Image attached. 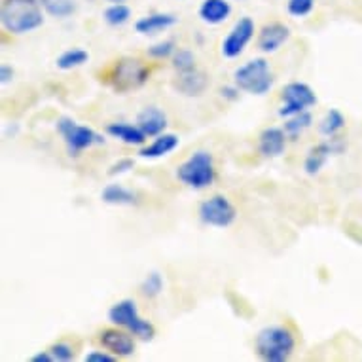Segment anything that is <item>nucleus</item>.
<instances>
[{
	"mask_svg": "<svg viewBox=\"0 0 362 362\" xmlns=\"http://www.w3.org/2000/svg\"><path fill=\"white\" fill-rule=\"evenodd\" d=\"M33 362H52L55 361L54 355H52V351H42V353H36L33 358H30Z\"/></svg>",
	"mask_w": 362,
	"mask_h": 362,
	"instance_id": "nucleus-36",
	"label": "nucleus"
},
{
	"mask_svg": "<svg viewBox=\"0 0 362 362\" xmlns=\"http://www.w3.org/2000/svg\"><path fill=\"white\" fill-rule=\"evenodd\" d=\"M13 78V69L10 65H2L0 66V82L8 83L12 82Z\"/></svg>",
	"mask_w": 362,
	"mask_h": 362,
	"instance_id": "nucleus-35",
	"label": "nucleus"
},
{
	"mask_svg": "<svg viewBox=\"0 0 362 362\" xmlns=\"http://www.w3.org/2000/svg\"><path fill=\"white\" fill-rule=\"evenodd\" d=\"M175 42L173 40H163L160 44H154V46H150L148 48V55L150 57H154V59H167V57H171L175 55Z\"/></svg>",
	"mask_w": 362,
	"mask_h": 362,
	"instance_id": "nucleus-30",
	"label": "nucleus"
},
{
	"mask_svg": "<svg viewBox=\"0 0 362 362\" xmlns=\"http://www.w3.org/2000/svg\"><path fill=\"white\" fill-rule=\"evenodd\" d=\"M137 125L146 137H158L167 127V116L158 107H146L137 116Z\"/></svg>",
	"mask_w": 362,
	"mask_h": 362,
	"instance_id": "nucleus-16",
	"label": "nucleus"
},
{
	"mask_svg": "<svg viewBox=\"0 0 362 362\" xmlns=\"http://www.w3.org/2000/svg\"><path fill=\"white\" fill-rule=\"evenodd\" d=\"M313 124V118H311V114L305 110V112H300L296 116H291V118H286L285 122V131L288 137H298L300 133L308 129L309 125Z\"/></svg>",
	"mask_w": 362,
	"mask_h": 362,
	"instance_id": "nucleus-24",
	"label": "nucleus"
},
{
	"mask_svg": "<svg viewBox=\"0 0 362 362\" xmlns=\"http://www.w3.org/2000/svg\"><path fill=\"white\" fill-rule=\"evenodd\" d=\"M232 13V4L228 0H203L199 6V18L209 25L224 23Z\"/></svg>",
	"mask_w": 362,
	"mask_h": 362,
	"instance_id": "nucleus-17",
	"label": "nucleus"
},
{
	"mask_svg": "<svg viewBox=\"0 0 362 362\" xmlns=\"http://www.w3.org/2000/svg\"><path fill=\"white\" fill-rule=\"evenodd\" d=\"M49 351H52V355H54L55 361L59 362H69L74 358V351H72V347L69 344H63V341L52 345Z\"/></svg>",
	"mask_w": 362,
	"mask_h": 362,
	"instance_id": "nucleus-31",
	"label": "nucleus"
},
{
	"mask_svg": "<svg viewBox=\"0 0 362 362\" xmlns=\"http://www.w3.org/2000/svg\"><path fill=\"white\" fill-rule=\"evenodd\" d=\"M118 356H114L112 353H103V351H91L83 356L86 362H114Z\"/></svg>",
	"mask_w": 362,
	"mask_h": 362,
	"instance_id": "nucleus-33",
	"label": "nucleus"
},
{
	"mask_svg": "<svg viewBox=\"0 0 362 362\" xmlns=\"http://www.w3.org/2000/svg\"><path fill=\"white\" fill-rule=\"evenodd\" d=\"M89 59V54L86 49H80V48H72V49H66L63 54L57 57V66H59L61 71H71V69H76V66H82L83 63H88Z\"/></svg>",
	"mask_w": 362,
	"mask_h": 362,
	"instance_id": "nucleus-23",
	"label": "nucleus"
},
{
	"mask_svg": "<svg viewBox=\"0 0 362 362\" xmlns=\"http://www.w3.org/2000/svg\"><path fill=\"white\" fill-rule=\"evenodd\" d=\"M57 131H59V135L65 141L71 156H80L86 148H91L95 144L105 143V139L97 131H93L88 125L76 124L74 119L66 118V116L57 119Z\"/></svg>",
	"mask_w": 362,
	"mask_h": 362,
	"instance_id": "nucleus-6",
	"label": "nucleus"
},
{
	"mask_svg": "<svg viewBox=\"0 0 362 362\" xmlns=\"http://www.w3.org/2000/svg\"><path fill=\"white\" fill-rule=\"evenodd\" d=\"M178 143L180 141H178L177 135H173V133H161V135H158L154 143L139 150V156L141 158H148V160L163 158V156L171 154L173 150L178 146Z\"/></svg>",
	"mask_w": 362,
	"mask_h": 362,
	"instance_id": "nucleus-19",
	"label": "nucleus"
},
{
	"mask_svg": "<svg viewBox=\"0 0 362 362\" xmlns=\"http://www.w3.org/2000/svg\"><path fill=\"white\" fill-rule=\"evenodd\" d=\"M177 23V18L173 13H150L146 18H141L135 23V29L141 35H158V33H163V30L171 29L173 25Z\"/></svg>",
	"mask_w": 362,
	"mask_h": 362,
	"instance_id": "nucleus-18",
	"label": "nucleus"
},
{
	"mask_svg": "<svg viewBox=\"0 0 362 362\" xmlns=\"http://www.w3.org/2000/svg\"><path fill=\"white\" fill-rule=\"evenodd\" d=\"M0 21L8 33L25 35L38 29L44 23L40 8L29 0H4L0 10Z\"/></svg>",
	"mask_w": 362,
	"mask_h": 362,
	"instance_id": "nucleus-1",
	"label": "nucleus"
},
{
	"mask_svg": "<svg viewBox=\"0 0 362 362\" xmlns=\"http://www.w3.org/2000/svg\"><path fill=\"white\" fill-rule=\"evenodd\" d=\"M283 107L279 110V116L283 118H291L300 112H305L309 107H313L317 103L315 91L309 88L308 83L303 82H291L286 83L283 89Z\"/></svg>",
	"mask_w": 362,
	"mask_h": 362,
	"instance_id": "nucleus-9",
	"label": "nucleus"
},
{
	"mask_svg": "<svg viewBox=\"0 0 362 362\" xmlns=\"http://www.w3.org/2000/svg\"><path fill=\"white\" fill-rule=\"evenodd\" d=\"M252 36H255V21L250 18H241L222 42V55L228 59L239 57L247 48V44L252 40Z\"/></svg>",
	"mask_w": 362,
	"mask_h": 362,
	"instance_id": "nucleus-10",
	"label": "nucleus"
},
{
	"mask_svg": "<svg viewBox=\"0 0 362 362\" xmlns=\"http://www.w3.org/2000/svg\"><path fill=\"white\" fill-rule=\"evenodd\" d=\"M141 292L146 298H158L163 292V277L158 272H150L141 283Z\"/></svg>",
	"mask_w": 362,
	"mask_h": 362,
	"instance_id": "nucleus-26",
	"label": "nucleus"
},
{
	"mask_svg": "<svg viewBox=\"0 0 362 362\" xmlns=\"http://www.w3.org/2000/svg\"><path fill=\"white\" fill-rule=\"evenodd\" d=\"M288 36H291V29H288L286 25L269 23L260 30V36H258V48H260L264 54H274V52H277V49L288 40Z\"/></svg>",
	"mask_w": 362,
	"mask_h": 362,
	"instance_id": "nucleus-13",
	"label": "nucleus"
},
{
	"mask_svg": "<svg viewBox=\"0 0 362 362\" xmlns=\"http://www.w3.org/2000/svg\"><path fill=\"white\" fill-rule=\"evenodd\" d=\"M239 91H241V89H239L238 86H224V88L220 89V95L224 97V99H228V101H238Z\"/></svg>",
	"mask_w": 362,
	"mask_h": 362,
	"instance_id": "nucleus-34",
	"label": "nucleus"
},
{
	"mask_svg": "<svg viewBox=\"0 0 362 362\" xmlns=\"http://www.w3.org/2000/svg\"><path fill=\"white\" fill-rule=\"evenodd\" d=\"M103 349L112 353L114 356H131L135 353V341L131 338V334L116 330V328H107L99 336Z\"/></svg>",
	"mask_w": 362,
	"mask_h": 362,
	"instance_id": "nucleus-12",
	"label": "nucleus"
},
{
	"mask_svg": "<svg viewBox=\"0 0 362 362\" xmlns=\"http://www.w3.org/2000/svg\"><path fill=\"white\" fill-rule=\"evenodd\" d=\"M238 211L224 196H213L199 205V218L213 228H228L235 222Z\"/></svg>",
	"mask_w": 362,
	"mask_h": 362,
	"instance_id": "nucleus-8",
	"label": "nucleus"
},
{
	"mask_svg": "<svg viewBox=\"0 0 362 362\" xmlns=\"http://www.w3.org/2000/svg\"><path fill=\"white\" fill-rule=\"evenodd\" d=\"M103 18L107 21L108 25H112V27H119V25H124L129 21L131 18V10L129 6H125L124 2H119V4H112V6H108L103 13Z\"/></svg>",
	"mask_w": 362,
	"mask_h": 362,
	"instance_id": "nucleus-25",
	"label": "nucleus"
},
{
	"mask_svg": "<svg viewBox=\"0 0 362 362\" xmlns=\"http://www.w3.org/2000/svg\"><path fill=\"white\" fill-rule=\"evenodd\" d=\"M177 178L182 185L190 186L194 190H203L213 185L214 180V161L213 156L205 150H197L177 169Z\"/></svg>",
	"mask_w": 362,
	"mask_h": 362,
	"instance_id": "nucleus-4",
	"label": "nucleus"
},
{
	"mask_svg": "<svg viewBox=\"0 0 362 362\" xmlns=\"http://www.w3.org/2000/svg\"><path fill=\"white\" fill-rule=\"evenodd\" d=\"M345 127V116L339 112L338 108H330L325 118L319 124V131H321L325 137H336L339 131Z\"/></svg>",
	"mask_w": 362,
	"mask_h": 362,
	"instance_id": "nucleus-22",
	"label": "nucleus"
},
{
	"mask_svg": "<svg viewBox=\"0 0 362 362\" xmlns=\"http://www.w3.org/2000/svg\"><path fill=\"white\" fill-rule=\"evenodd\" d=\"M207 74L197 71V69H192L188 72H178L177 80H175V88L178 89V93L186 97H199L207 89Z\"/></svg>",
	"mask_w": 362,
	"mask_h": 362,
	"instance_id": "nucleus-14",
	"label": "nucleus"
},
{
	"mask_svg": "<svg viewBox=\"0 0 362 362\" xmlns=\"http://www.w3.org/2000/svg\"><path fill=\"white\" fill-rule=\"evenodd\" d=\"M133 160L131 158H124V160H118L116 163H112L110 165V169H108V175L110 177H116V175H124V173H129L131 169H133Z\"/></svg>",
	"mask_w": 362,
	"mask_h": 362,
	"instance_id": "nucleus-32",
	"label": "nucleus"
},
{
	"mask_svg": "<svg viewBox=\"0 0 362 362\" xmlns=\"http://www.w3.org/2000/svg\"><path fill=\"white\" fill-rule=\"evenodd\" d=\"M46 12L54 18H69L76 12V4L74 0H48Z\"/></svg>",
	"mask_w": 362,
	"mask_h": 362,
	"instance_id": "nucleus-27",
	"label": "nucleus"
},
{
	"mask_svg": "<svg viewBox=\"0 0 362 362\" xmlns=\"http://www.w3.org/2000/svg\"><path fill=\"white\" fill-rule=\"evenodd\" d=\"M286 146V131L279 127H267L260 133L258 150L266 158H277L285 152Z\"/></svg>",
	"mask_w": 362,
	"mask_h": 362,
	"instance_id": "nucleus-15",
	"label": "nucleus"
},
{
	"mask_svg": "<svg viewBox=\"0 0 362 362\" xmlns=\"http://www.w3.org/2000/svg\"><path fill=\"white\" fill-rule=\"evenodd\" d=\"M146 82H148V69L139 59L124 57L114 66L112 86L119 93H127L133 89L143 88Z\"/></svg>",
	"mask_w": 362,
	"mask_h": 362,
	"instance_id": "nucleus-7",
	"label": "nucleus"
},
{
	"mask_svg": "<svg viewBox=\"0 0 362 362\" xmlns=\"http://www.w3.org/2000/svg\"><path fill=\"white\" fill-rule=\"evenodd\" d=\"M315 6V0H288L286 10L292 18H305L311 13Z\"/></svg>",
	"mask_w": 362,
	"mask_h": 362,
	"instance_id": "nucleus-29",
	"label": "nucleus"
},
{
	"mask_svg": "<svg viewBox=\"0 0 362 362\" xmlns=\"http://www.w3.org/2000/svg\"><path fill=\"white\" fill-rule=\"evenodd\" d=\"M173 66L178 72H188L196 69V55L192 54L190 49H178L173 55Z\"/></svg>",
	"mask_w": 362,
	"mask_h": 362,
	"instance_id": "nucleus-28",
	"label": "nucleus"
},
{
	"mask_svg": "<svg viewBox=\"0 0 362 362\" xmlns=\"http://www.w3.org/2000/svg\"><path fill=\"white\" fill-rule=\"evenodd\" d=\"M103 203L107 205H137V194L122 185H108L101 192Z\"/></svg>",
	"mask_w": 362,
	"mask_h": 362,
	"instance_id": "nucleus-21",
	"label": "nucleus"
},
{
	"mask_svg": "<svg viewBox=\"0 0 362 362\" xmlns=\"http://www.w3.org/2000/svg\"><path fill=\"white\" fill-rule=\"evenodd\" d=\"M107 133L110 137L119 139L125 144H143L146 141V135L139 125L125 124V122L107 125Z\"/></svg>",
	"mask_w": 362,
	"mask_h": 362,
	"instance_id": "nucleus-20",
	"label": "nucleus"
},
{
	"mask_svg": "<svg viewBox=\"0 0 362 362\" xmlns=\"http://www.w3.org/2000/svg\"><path fill=\"white\" fill-rule=\"evenodd\" d=\"M296 339L285 327H267L256 336V353L266 362H285L291 358Z\"/></svg>",
	"mask_w": 362,
	"mask_h": 362,
	"instance_id": "nucleus-2",
	"label": "nucleus"
},
{
	"mask_svg": "<svg viewBox=\"0 0 362 362\" xmlns=\"http://www.w3.org/2000/svg\"><path fill=\"white\" fill-rule=\"evenodd\" d=\"M29 2H35V4H38V6H42V4L46 6V4H48V0H29Z\"/></svg>",
	"mask_w": 362,
	"mask_h": 362,
	"instance_id": "nucleus-37",
	"label": "nucleus"
},
{
	"mask_svg": "<svg viewBox=\"0 0 362 362\" xmlns=\"http://www.w3.org/2000/svg\"><path fill=\"white\" fill-rule=\"evenodd\" d=\"M108 319L116 327H122L125 330H129L133 336H137L141 339H154L156 328L150 321H144L143 317L139 315L137 305L133 300H122V302H116L108 311Z\"/></svg>",
	"mask_w": 362,
	"mask_h": 362,
	"instance_id": "nucleus-5",
	"label": "nucleus"
},
{
	"mask_svg": "<svg viewBox=\"0 0 362 362\" xmlns=\"http://www.w3.org/2000/svg\"><path fill=\"white\" fill-rule=\"evenodd\" d=\"M345 150V143H341L339 139L330 137L325 143L317 144L313 148L309 150L308 156H305V161H303V169L308 175H317L321 171L327 160L334 154H341Z\"/></svg>",
	"mask_w": 362,
	"mask_h": 362,
	"instance_id": "nucleus-11",
	"label": "nucleus"
},
{
	"mask_svg": "<svg viewBox=\"0 0 362 362\" xmlns=\"http://www.w3.org/2000/svg\"><path fill=\"white\" fill-rule=\"evenodd\" d=\"M108 2H112V4H119V2H125V0H108Z\"/></svg>",
	"mask_w": 362,
	"mask_h": 362,
	"instance_id": "nucleus-38",
	"label": "nucleus"
},
{
	"mask_svg": "<svg viewBox=\"0 0 362 362\" xmlns=\"http://www.w3.org/2000/svg\"><path fill=\"white\" fill-rule=\"evenodd\" d=\"M233 82L241 91L250 95H266L274 86V74L266 59H252L233 72Z\"/></svg>",
	"mask_w": 362,
	"mask_h": 362,
	"instance_id": "nucleus-3",
	"label": "nucleus"
}]
</instances>
